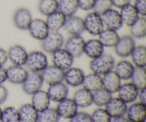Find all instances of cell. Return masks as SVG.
Wrapping results in <instances>:
<instances>
[{
  "label": "cell",
  "instance_id": "1",
  "mask_svg": "<svg viewBox=\"0 0 146 122\" xmlns=\"http://www.w3.org/2000/svg\"><path fill=\"white\" fill-rule=\"evenodd\" d=\"M115 64V59L111 54L104 53L100 57L91 59L89 69L91 72L103 76L108 71L113 70Z\"/></svg>",
  "mask_w": 146,
  "mask_h": 122
},
{
  "label": "cell",
  "instance_id": "2",
  "mask_svg": "<svg viewBox=\"0 0 146 122\" xmlns=\"http://www.w3.org/2000/svg\"><path fill=\"white\" fill-rule=\"evenodd\" d=\"M48 65V57L44 51H32L28 52L25 66L30 71L40 73Z\"/></svg>",
  "mask_w": 146,
  "mask_h": 122
},
{
  "label": "cell",
  "instance_id": "3",
  "mask_svg": "<svg viewBox=\"0 0 146 122\" xmlns=\"http://www.w3.org/2000/svg\"><path fill=\"white\" fill-rule=\"evenodd\" d=\"M85 31L93 36H98L105 29L101 16L92 11L88 12L84 19Z\"/></svg>",
  "mask_w": 146,
  "mask_h": 122
},
{
  "label": "cell",
  "instance_id": "4",
  "mask_svg": "<svg viewBox=\"0 0 146 122\" xmlns=\"http://www.w3.org/2000/svg\"><path fill=\"white\" fill-rule=\"evenodd\" d=\"M64 37L59 31H50L48 35L41 41V47L43 51L51 54L56 50L63 47Z\"/></svg>",
  "mask_w": 146,
  "mask_h": 122
},
{
  "label": "cell",
  "instance_id": "5",
  "mask_svg": "<svg viewBox=\"0 0 146 122\" xmlns=\"http://www.w3.org/2000/svg\"><path fill=\"white\" fill-rule=\"evenodd\" d=\"M51 55L53 64L61 69L66 71L70 67H73L75 58L64 47L54 51L51 53Z\"/></svg>",
  "mask_w": 146,
  "mask_h": 122
},
{
  "label": "cell",
  "instance_id": "6",
  "mask_svg": "<svg viewBox=\"0 0 146 122\" xmlns=\"http://www.w3.org/2000/svg\"><path fill=\"white\" fill-rule=\"evenodd\" d=\"M136 46L135 39L131 35L120 37L118 42L114 46V51L118 57L122 59L128 58Z\"/></svg>",
  "mask_w": 146,
  "mask_h": 122
},
{
  "label": "cell",
  "instance_id": "7",
  "mask_svg": "<svg viewBox=\"0 0 146 122\" xmlns=\"http://www.w3.org/2000/svg\"><path fill=\"white\" fill-rule=\"evenodd\" d=\"M85 39L81 35H70L64 41V48L74 58H78L84 54Z\"/></svg>",
  "mask_w": 146,
  "mask_h": 122
},
{
  "label": "cell",
  "instance_id": "8",
  "mask_svg": "<svg viewBox=\"0 0 146 122\" xmlns=\"http://www.w3.org/2000/svg\"><path fill=\"white\" fill-rule=\"evenodd\" d=\"M33 19L32 14L29 9L19 7L14 12L12 20L14 25L18 29L27 31Z\"/></svg>",
  "mask_w": 146,
  "mask_h": 122
},
{
  "label": "cell",
  "instance_id": "9",
  "mask_svg": "<svg viewBox=\"0 0 146 122\" xmlns=\"http://www.w3.org/2000/svg\"><path fill=\"white\" fill-rule=\"evenodd\" d=\"M44 83L40 73L30 71L25 81L21 84V87L25 94L32 95L34 93L41 89Z\"/></svg>",
  "mask_w": 146,
  "mask_h": 122
},
{
  "label": "cell",
  "instance_id": "10",
  "mask_svg": "<svg viewBox=\"0 0 146 122\" xmlns=\"http://www.w3.org/2000/svg\"><path fill=\"white\" fill-rule=\"evenodd\" d=\"M27 31L32 38L40 41H42L50 32L45 20L38 18L33 19Z\"/></svg>",
  "mask_w": 146,
  "mask_h": 122
},
{
  "label": "cell",
  "instance_id": "11",
  "mask_svg": "<svg viewBox=\"0 0 146 122\" xmlns=\"http://www.w3.org/2000/svg\"><path fill=\"white\" fill-rule=\"evenodd\" d=\"M85 73L78 67H71L64 71V81L68 87H79L82 86Z\"/></svg>",
  "mask_w": 146,
  "mask_h": 122
},
{
  "label": "cell",
  "instance_id": "12",
  "mask_svg": "<svg viewBox=\"0 0 146 122\" xmlns=\"http://www.w3.org/2000/svg\"><path fill=\"white\" fill-rule=\"evenodd\" d=\"M101 16L105 28L118 31L123 26L119 11L115 9H110Z\"/></svg>",
  "mask_w": 146,
  "mask_h": 122
},
{
  "label": "cell",
  "instance_id": "13",
  "mask_svg": "<svg viewBox=\"0 0 146 122\" xmlns=\"http://www.w3.org/2000/svg\"><path fill=\"white\" fill-rule=\"evenodd\" d=\"M29 71L24 66L12 65L7 68V80L11 84L19 85L25 81Z\"/></svg>",
  "mask_w": 146,
  "mask_h": 122
},
{
  "label": "cell",
  "instance_id": "14",
  "mask_svg": "<svg viewBox=\"0 0 146 122\" xmlns=\"http://www.w3.org/2000/svg\"><path fill=\"white\" fill-rule=\"evenodd\" d=\"M46 92L51 101L58 103L68 97L69 89L64 81H60L48 85Z\"/></svg>",
  "mask_w": 146,
  "mask_h": 122
},
{
  "label": "cell",
  "instance_id": "15",
  "mask_svg": "<svg viewBox=\"0 0 146 122\" xmlns=\"http://www.w3.org/2000/svg\"><path fill=\"white\" fill-rule=\"evenodd\" d=\"M139 89L131 82H126L121 84L117 91L118 97L125 104H131L138 99Z\"/></svg>",
  "mask_w": 146,
  "mask_h": 122
},
{
  "label": "cell",
  "instance_id": "16",
  "mask_svg": "<svg viewBox=\"0 0 146 122\" xmlns=\"http://www.w3.org/2000/svg\"><path fill=\"white\" fill-rule=\"evenodd\" d=\"M126 118L131 122H145L146 107L145 104L140 101L130 104L127 108Z\"/></svg>",
  "mask_w": 146,
  "mask_h": 122
},
{
  "label": "cell",
  "instance_id": "17",
  "mask_svg": "<svg viewBox=\"0 0 146 122\" xmlns=\"http://www.w3.org/2000/svg\"><path fill=\"white\" fill-rule=\"evenodd\" d=\"M8 60L14 65L25 66L28 51L23 46L14 44L11 46L7 51Z\"/></svg>",
  "mask_w": 146,
  "mask_h": 122
},
{
  "label": "cell",
  "instance_id": "18",
  "mask_svg": "<svg viewBox=\"0 0 146 122\" xmlns=\"http://www.w3.org/2000/svg\"><path fill=\"white\" fill-rule=\"evenodd\" d=\"M56 110L60 118L69 119L78 112V107L72 99L67 97L65 99L58 102Z\"/></svg>",
  "mask_w": 146,
  "mask_h": 122
},
{
  "label": "cell",
  "instance_id": "19",
  "mask_svg": "<svg viewBox=\"0 0 146 122\" xmlns=\"http://www.w3.org/2000/svg\"><path fill=\"white\" fill-rule=\"evenodd\" d=\"M42 77L43 81L47 84H55V83L64 81V71L54 64H48L41 72H40Z\"/></svg>",
  "mask_w": 146,
  "mask_h": 122
},
{
  "label": "cell",
  "instance_id": "20",
  "mask_svg": "<svg viewBox=\"0 0 146 122\" xmlns=\"http://www.w3.org/2000/svg\"><path fill=\"white\" fill-rule=\"evenodd\" d=\"M128 105L118 97H111L105 106V109L111 118L125 116Z\"/></svg>",
  "mask_w": 146,
  "mask_h": 122
},
{
  "label": "cell",
  "instance_id": "21",
  "mask_svg": "<svg viewBox=\"0 0 146 122\" xmlns=\"http://www.w3.org/2000/svg\"><path fill=\"white\" fill-rule=\"evenodd\" d=\"M63 29L69 35H81L85 31L84 19L76 15L66 17Z\"/></svg>",
  "mask_w": 146,
  "mask_h": 122
},
{
  "label": "cell",
  "instance_id": "22",
  "mask_svg": "<svg viewBox=\"0 0 146 122\" xmlns=\"http://www.w3.org/2000/svg\"><path fill=\"white\" fill-rule=\"evenodd\" d=\"M135 66L133 64L131 61L127 59L120 60L115 63L114 66L113 71L118 75L120 79L123 81H128L131 79L132 74L133 73Z\"/></svg>",
  "mask_w": 146,
  "mask_h": 122
},
{
  "label": "cell",
  "instance_id": "23",
  "mask_svg": "<svg viewBox=\"0 0 146 122\" xmlns=\"http://www.w3.org/2000/svg\"><path fill=\"white\" fill-rule=\"evenodd\" d=\"M105 47L98 39H91L85 41L84 54L91 59L97 58L104 53Z\"/></svg>",
  "mask_w": 146,
  "mask_h": 122
},
{
  "label": "cell",
  "instance_id": "24",
  "mask_svg": "<svg viewBox=\"0 0 146 122\" xmlns=\"http://www.w3.org/2000/svg\"><path fill=\"white\" fill-rule=\"evenodd\" d=\"M101 77H102L103 88H104L112 94L116 93L122 82H121V79L115 74V71L112 70Z\"/></svg>",
  "mask_w": 146,
  "mask_h": 122
},
{
  "label": "cell",
  "instance_id": "25",
  "mask_svg": "<svg viewBox=\"0 0 146 122\" xmlns=\"http://www.w3.org/2000/svg\"><path fill=\"white\" fill-rule=\"evenodd\" d=\"M72 99L78 108H87L93 104V93L82 87L74 92Z\"/></svg>",
  "mask_w": 146,
  "mask_h": 122
},
{
  "label": "cell",
  "instance_id": "26",
  "mask_svg": "<svg viewBox=\"0 0 146 122\" xmlns=\"http://www.w3.org/2000/svg\"><path fill=\"white\" fill-rule=\"evenodd\" d=\"M51 101L46 91L40 89L31 95V104L38 112L48 108L50 107Z\"/></svg>",
  "mask_w": 146,
  "mask_h": 122
},
{
  "label": "cell",
  "instance_id": "27",
  "mask_svg": "<svg viewBox=\"0 0 146 122\" xmlns=\"http://www.w3.org/2000/svg\"><path fill=\"white\" fill-rule=\"evenodd\" d=\"M120 36L118 31L105 28L98 35V39L101 41L104 47L113 48L114 46L118 42Z\"/></svg>",
  "mask_w": 146,
  "mask_h": 122
},
{
  "label": "cell",
  "instance_id": "28",
  "mask_svg": "<svg viewBox=\"0 0 146 122\" xmlns=\"http://www.w3.org/2000/svg\"><path fill=\"white\" fill-rule=\"evenodd\" d=\"M66 19V17L58 10L47 16L45 21L50 31H58L64 27Z\"/></svg>",
  "mask_w": 146,
  "mask_h": 122
},
{
  "label": "cell",
  "instance_id": "29",
  "mask_svg": "<svg viewBox=\"0 0 146 122\" xmlns=\"http://www.w3.org/2000/svg\"><path fill=\"white\" fill-rule=\"evenodd\" d=\"M21 122H37L38 112L29 103L22 104L18 109Z\"/></svg>",
  "mask_w": 146,
  "mask_h": 122
},
{
  "label": "cell",
  "instance_id": "30",
  "mask_svg": "<svg viewBox=\"0 0 146 122\" xmlns=\"http://www.w3.org/2000/svg\"><path fill=\"white\" fill-rule=\"evenodd\" d=\"M119 13L122 19L123 24L128 27L135 23L140 17V15L134 8L133 5L131 4L120 9Z\"/></svg>",
  "mask_w": 146,
  "mask_h": 122
},
{
  "label": "cell",
  "instance_id": "31",
  "mask_svg": "<svg viewBox=\"0 0 146 122\" xmlns=\"http://www.w3.org/2000/svg\"><path fill=\"white\" fill-rule=\"evenodd\" d=\"M82 87L88 91L94 92L102 87V77L95 73H90L84 77Z\"/></svg>",
  "mask_w": 146,
  "mask_h": 122
},
{
  "label": "cell",
  "instance_id": "32",
  "mask_svg": "<svg viewBox=\"0 0 146 122\" xmlns=\"http://www.w3.org/2000/svg\"><path fill=\"white\" fill-rule=\"evenodd\" d=\"M135 67H146V48L144 45H136L130 55Z\"/></svg>",
  "mask_w": 146,
  "mask_h": 122
},
{
  "label": "cell",
  "instance_id": "33",
  "mask_svg": "<svg viewBox=\"0 0 146 122\" xmlns=\"http://www.w3.org/2000/svg\"><path fill=\"white\" fill-rule=\"evenodd\" d=\"M130 27L131 36L134 39L145 38L146 35L145 17H140Z\"/></svg>",
  "mask_w": 146,
  "mask_h": 122
},
{
  "label": "cell",
  "instance_id": "34",
  "mask_svg": "<svg viewBox=\"0 0 146 122\" xmlns=\"http://www.w3.org/2000/svg\"><path fill=\"white\" fill-rule=\"evenodd\" d=\"M78 9L77 0H58V10L66 17L75 15Z\"/></svg>",
  "mask_w": 146,
  "mask_h": 122
},
{
  "label": "cell",
  "instance_id": "35",
  "mask_svg": "<svg viewBox=\"0 0 146 122\" xmlns=\"http://www.w3.org/2000/svg\"><path fill=\"white\" fill-rule=\"evenodd\" d=\"M37 8L42 15L47 17L58 11V0H39Z\"/></svg>",
  "mask_w": 146,
  "mask_h": 122
},
{
  "label": "cell",
  "instance_id": "36",
  "mask_svg": "<svg viewBox=\"0 0 146 122\" xmlns=\"http://www.w3.org/2000/svg\"><path fill=\"white\" fill-rule=\"evenodd\" d=\"M93 93V104L98 107H105L106 104L112 97V94L101 87Z\"/></svg>",
  "mask_w": 146,
  "mask_h": 122
},
{
  "label": "cell",
  "instance_id": "37",
  "mask_svg": "<svg viewBox=\"0 0 146 122\" xmlns=\"http://www.w3.org/2000/svg\"><path fill=\"white\" fill-rule=\"evenodd\" d=\"M130 80L138 89L146 87L145 67H135Z\"/></svg>",
  "mask_w": 146,
  "mask_h": 122
},
{
  "label": "cell",
  "instance_id": "38",
  "mask_svg": "<svg viewBox=\"0 0 146 122\" xmlns=\"http://www.w3.org/2000/svg\"><path fill=\"white\" fill-rule=\"evenodd\" d=\"M0 122H21L18 109L11 106L5 107L2 109Z\"/></svg>",
  "mask_w": 146,
  "mask_h": 122
},
{
  "label": "cell",
  "instance_id": "39",
  "mask_svg": "<svg viewBox=\"0 0 146 122\" xmlns=\"http://www.w3.org/2000/svg\"><path fill=\"white\" fill-rule=\"evenodd\" d=\"M60 117L54 108L48 107L46 109L38 112L37 122H58Z\"/></svg>",
  "mask_w": 146,
  "mask_h": 122
},
{
  "label": "cell",
  "instance_id": "40",
  "mask_svg": "<svg viewBox=\"0 0 146 122\" xmlns=\"http://www.w3.org/2000/svg\"><path fill=\"white\" fill-rule=\"evenodd\" d=\"M92 122H111L112 118L105 109L98 107L90 114Z\"/></svg>",
  "mask_w": 146,
  "mask_h": 122
},
{
  "label": "cell",
  "instance_id": "41",
  "mask_svg": "<svg viewBox=\"0 0 146 122\" xmlns=\"http://www.w3.org/2000/svg\"><path fill=\"white\" fill-rule=\"evenodd\" d=\"M111 8H113V5L111 0H96L93 11L101 15L103 13Z\"/></svg>",
  "mask_w": 146,
  "mask_h": 122
},
{
  "label": "cell",
  "instance_id": "42",
  "mask_svg": "<svg viewBox=\"0 0 146 122\" xmlns=\"http://www.w3.org/2000/svg\"><path fill=\"white\" fill-rule=\"evenodd\" d=\"M68 122H92L89 114L84 111H78L75 115L68 119Z\"/></svg>",
  "mask_w": 146,
  "mask_h": 122
},
{
  "label": "cell",
  "instance_id": "43",
  "mask_svg": "<svg viewBox=\"0 0 146 122\" xmlns=\"http://www.w3.org/2000/svg\"><path fill=\"white\" fill-rule=\"evenodd\" d=\"M133 7L138 13L140 17H145L146 15V0H135Z\"/></svg>",
  "mask_w": 146,
  "mask_h": 122
},
{
  "label": "cell",
  "instance_id": "44",
  "mask_svg": "<svg viewBox=\"0 0 146 122\" xmlns=\"http://www.w3.org/2000/svg\"><path fill=\"white\" fill-rule=\"evenodd\" d=\"M96 0H77L78 9L83 11H89L93 10Z\"/></svg>",
  "mask_w": 146,
  "mask_h": 122
},
{
  "label": "cell",
  "instance_id": "45",
  "mask_svg": "<svg viewBox=\"0 0 146 122\" xmlns=\"http://www.w3.org/2000/svg\"><path fill=\"white\" fill-rule=\"evenodd\" d=\"M9 97L8 89L3 84H0V105L7 101Z\"/></svg>",
  "mask_w": 146,
  "mask_h": 122
},
{
  "label": "cell",
  "instance_id": "46",
  "mask_svg": "<svg viewBox=\"0 0 146 122\" xmlns=\"http://www.w3.org/2000/svg\"><path fill=\"white\" fill-rule=\"evenodd\" d=\"M113 7L121 9L128 4H131V0H111Z\"/></svg>",
  "mask_w": 146,
  "mask_h": 122
},
{
  "label": "cell",
  "instance_id": "47",
  "mask_svg": "<svg viewBox=\"0 0 146 122\" xmlns=\"http://www.w3.org/2000/svg\"><path fill=\"white\" fill-rule=\"evenodd\" d=\"M8 61L7 51L0 47V66H4Z\"/></svg>",
  "mask_w": 146,
  "mask_h": 122
},
{
  "label": "cell",
  "instance_id": "48",
  "mask_svg": "<svg viewBox=\"0 0 146 122\" xmlns=\"http://www.w3.org/2000/svg\"><path fill=\"white\" fill-rule=\"evenodd\" d=\"M138 99L139 101L143 104H146V88H143L139 89L138 91Z\"/></svg>",
  "mask_w": 146,
  "mask_h": 122
},
{
  "label": "cell",
  "instance_id": "49",
  "mask_svg": "<svg viewBox=\"0 0 146 122\" xmlns=\"http://www.w3.org/2000/svg\"><path fill=\"white\" fill-rule=\"evenodd\" d=\"M7 81V69L4 66H0V84Z\"/></svg>",
  "mask_w": 146,
  "mask_h": 122
},
{
  "label": "cell",
  "instance_id": "50",
  "mask_svg": "<svg viewBox=\"0 0 146 122\" xmlns=\"http://www.w3.org/2000/svg\"><path fill=\"white\" fill-rule=\"evenodd\" d=\"M111 122H131V121L126 118V117H125V116H122V117H115V118H113Z\"/></svg>",
  "mask_w": 146,
  "mask_h": 122
},
{
  "label": "cell",
  "instance_id": "51",
  "mask_svg": "<svg viewBox=\"0 0 146 122\" xmlns=\"http://www.w3.org/2000/svg\"><path fill=\"white\" fill-rule=\"evenodd\" d=\"M1 112H2V109H1V108L0 107V119H1Z\"/></svg>",
  "mask_w": 146,
  "mask_h": 122
}]
</instances>
